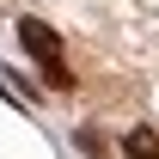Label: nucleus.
I'll use <instances>...</instances> for the list:
<instances>
[{
  "instance_id": "f257e3e1",
  "label": "nucleus",
  "mask_w": 159,
  "mask_h": 159,
  "mask_svg": "<svg viewBox=\"0 0 159 159\" xmlns=\"http://www.w3.org/2000/svg\"><path fill=\"white\" fill-rule=\"evenodd\" d=\"M19 43H25V49H31V55L43 61V74H49V86H61V92L74 86V74H67V61H61V37H55V31H49L43 19H19Z\"/></svg>"
},
{
  "instance_id": "f03ea898",
  "label": "nucleus",
  "mask_w": 159,
  "mask_h": 159,
  "mask_svg": "<svg viewBox=\"0 0 159 159\" xmlns=\"http://www.w3.org/2000/svg\"><path fill=\"white\" fill-rule=\"evenodd\" d=\"M122 147H129L135 159H159V135H153V129H135V135L122 141Z\"/></svg>"
}]
</instances>
